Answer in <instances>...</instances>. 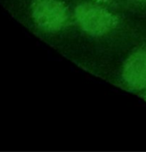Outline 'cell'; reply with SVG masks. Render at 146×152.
<instances>
[{
  "label": "cell",
  "mask_w": 146,
  "mask_h": 152,
  "mask_svg": "<svg viewBox=\"0 0 146 152\" xmlns=\"http://www.w3.org/2000/svg\"><path fill=\"white\" fill-rule=\"evenodd\" d=\"M122 79L131 90L146 89V46L139 48L127 59L122 69Z\"/></svg>",
  "instance_id": "3957f363"
},
{
  "label": "cell",
  "mask_w": 146,
  "mask_h": 152,
  "mask_svg": "<svg viewBox=\"0 0 146 152\" xmlns=\"http://www.w3.org/2000/svg\"><path fill=\"white\" fill-rule=\"evenodd\" d=\"M95 1H96V2H107L109 0H95Z\"/></svg>",
  "instance_id": "277c9868"
},
{
  "label": "cell",
  "mask_w": 146,
  "mask_h": 152,
  "mask_svg": "<svg viewBox=\"0 0 146 152\" xmlns=\"http://www.w3.org/2000/svg\"><path fill=\"white\" fill-rule=\"evenodd\" d=\"M144 98H145V100L146 101V89H145V94H144Z\"/></svg>",
  "instance_id": "5b68a950"
},
{
  "label": "cell",
  "mask_w": 146,
  "mask_h": 152,
  "mask_svg": "<svg viewBox=\"0 0 146 152\" xmlns=\"http://www.w3.org/2000/svg\"><path fill=\"white\" fill-rule=\"evenodd\" d=\"M32 17L36 24L46 32H57L68 23L70 13L61 0H32Z\"/></svg>",
  "instance_id": "7a4b0ae2"
},
{
  "label": "cell",
  "mask_w": 146,
  "mask_h": 152,
  "mask_svg": "<svg viewBox=\"0 0 146 152\" xmlns=\"http://www.w3.org/2000/svg\"><path fill=\"white\" fill-rule=\"evenodd\" d=\"M75 19L87 35L99 37L109 34L118 25V19L110 11L92 3H83L75 8Z\"/></svg>",
  "instance_id": "6da1fadb"
},
{
  "label": "cell",
  "mask_w": 146,
  "mask_h": 152,
  "mask_svg": "<svg viewBox=\"0 0 146 152\" xmlns=\"http://www.w3.org/2000/svg\"><path fill=\"white\" fill-rule=\"evenodd\" d=\"M143 1H145V2H146V0H143Z\"/></svg>",
  "instance_id": "8992f818"
}]
</instances>
